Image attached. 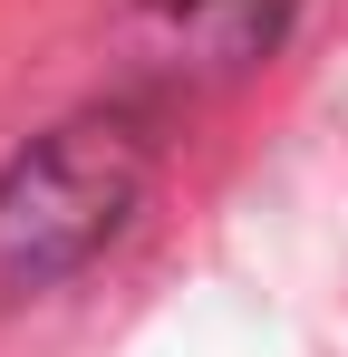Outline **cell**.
Instances as JSON below:
<instances>
[{
  "mask_svg": "<svg viewBox=\"0 0 348 357\" xmlns=\"http://www.w3.org/2000/svg\"><path fill=\"white\" fill-rule=\"evenodd\" d=\"M126 145H97V126H68L39 165H20L10 203H0V251L49 271V261H78L87 241L116 232L126 213Z\"/></svg>",
  "mask_w": 348,
  "mask_h": 357,
  "instance_id": "6da1fadb",
  "label": "cell"
}]
</instances>
